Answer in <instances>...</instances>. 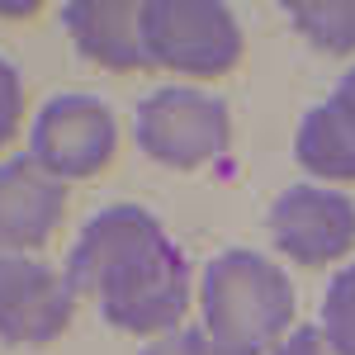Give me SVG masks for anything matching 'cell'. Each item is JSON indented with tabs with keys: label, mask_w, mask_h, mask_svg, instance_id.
<instances>
[{
	"label": "cell",
	"mask_w": 355,
	"mask_h": 355,
	"mask_svg": "<svg viewBox=\"0 0 355 355\" xmlns=\"http://www.w3.org/2000/svg\"><path fill=\"white\" fill-rule=\"evenodd\" d=\"M67 279L76 294H95L110 327L137 336L175 331L190 308V261L142 204H110L85 223Z\"/></svg>",
	"instance_id": "1"
},
{
	"label": "cell",
	"mask_w": 355,
	"mask_h": 355,
	"mask_svg": "<svg viewBox=\"0 0 355 355\" xmlns=\"http://www.w3.org/2000/svg\"><path fill=\"white\" fill-rule=\"evenodd\" d=\"M199 313L218 355H270L294 327V284L270 256L232 246L199 275Z\"/></svg>",
	"instance_id": "2"
},
{
	"label": "cell",
	"mask_w": 355,
	"mask_h": 355,
	"mask_svg": "<svg viewBox=\"0 0 355 355\" xmlns=\"http://www.w3.org/2000/svg\"><path fill=\"white\" fill-rule=\"evenodd\" d=\"M142 43L152 67L180 76H223L242 57V28L218 0H147Z\"/></svg>",
	"instance_id": "3"
},
{
	"label": "cell",
	"mask_w": 355,
	"mask_h": 355,
	"mask_svg": "<svg viewBox=\"0 0 355 355\" xmlns=\"http://www.w3.org/2000/svg\"><path fill=\"white\" fill-rule=\"evenodd\" d=\"M133 128L152 162L175 166V171H194V166L214 162L227 147L232 119H227V105L214 100V95L190 90V85H166V90H152L137 105Z\"/></svg>",
	"instance_id": "4"
},
{
	"label": "cell",
	"mask_w": 355,
	"mask_h": 355,
	"mask_svg": "<svg viewBox=\"0 0 355 355\" xmlns=\"http://www.w3.org/2000/svg\"><path fill=\"white\" fill-rule=\"evenodd\" d=\"M119 123L95 95H53L28 123V157L57 180H85L114 162Z\"/></svg>",
	"instance_id": "5"
},
{
	"label": "cell",
	"mask_w": 355,
	"mask_h": 355,
	"mask_svg": "<svg viewBox=\"0 0 355 355\" xmlns=\"http://www.w3.org/2000/svg\"><path fill=\"white\" fill-rule=\"evenodd\" d=\"M76 318V289L67 270L38 256H0V341L48 346Z\"/></svg>",
	"instance_id": "6"
},
{
	"label": "cell",
	"mask_w": 355,
	"mask_h": 355,
	"mask_svg": "<svg viewBox=\"0 0 355 355\" xmlns=\"http://www.w3.org/2000/svg\"><path fill=\"white\" fill-rule=\"evenodd\" d=\"M270 237L299 266H327L355 246V199L322 185H289L270 204Z\"/></svg>",
	"instance_id": "7"
},
{
	"label": "cell",
	"mask_w": 355,
	"mask_h": 355,
	"mask_svg": "<svg viewBox=\"0 0 355 355\" xmlns=\"http://www.w3.org/2000/svg\"><path fill=\"white\" fill-rule=\"evenodd\" d=\"M67 209V180L48 175L28 152L0 162V256L38 251Z\"/></svg>",
	"instance_id": "8"
},
{
	"label": "cell",
	"mask_w": 355,
	"mask_h": 355,
	"mask_svg": "<svg viewBox=\"0 0 355 355\" xmlns=\"http://www.w3.org/2000/svg\"><path fill=\"white\" fill-rule=\"evenodd\" d=\"M62 28L71 33L76 53L110 71L152 67L147 43H142V5L137 0H67Z\"/></svg>",
	"instance_id": "9"
},
{
	"label": "cell",
	"mask_w": 355,
	"mask_h": 355,
	"mask_svg": "<svg viewBox=\"0 0 355 355\" xmlns=\"http://www.w3.org/2000/svg\"><path fill=\"white\" fill-rule=\"evenodd\" d=\"M294 157L318 180H355V128L331 100L313 105L299 123Z\"/></svg>",
	"instance_id": "10"
},
{
	"label": "cell",
	"mask_w": 355,
	"mask_h": 355,
	"mask_svg": "<svg viewBox=\"0 0 355 355\" xmlns=\"http://www.w3.org/2000/svg\"><path fill=\"white\" fill-rule=\"evenodd\" d=\"M284 15L322 53H355V0H294V5H284Z\"/></svg>",
	"instance_id": "11"
},
{
	"label": "cell",
	"mask_w": 355,
	"mask_h": 355,
	"mask_svg": "<svg viewBox=\"0 0 355 355\" xmlns=\"http://www.w3.org/2000/svg\"><path fill=\"white\" fill-rule=\"evenodd\" d=\"M322 336L336 355H355V261L331 275L322 299Z\"/></svg>",
	"instance_id": "12"
},
{
	"label": "cell",
	"mask_w": 355,
	"mask_h": 355,
	"mask_svg": "<svg viewBox=\"0 0 355 355\" xmlns=\"http://www.w3.org/2000/svg\"><path fill=\"white\" fill-rule=\"evenodd\" d=\"M19 119H24V81H19V71L0 57V147L15 137Z\"/></svg>",
	"instance_id": "13"
},
{
	"label": "cell",
	"mask_w": 355,
	"mask_h": 355,
	"mask_svg": "<svg viewBox=\"0 0 355 355\" xmlns=\"http://www.w3.org/2000/svg\"><path fill=\"white\" fill-rule=\"evenodd\" d=\"M142 355H218V351L204 336V327H175V331H166V336H157V341H147Z\"/></svg>",
	"instance_id": "14"
},
{
	"label": "cell",
	"mask_w": 355,
	"mask_h": 355,
	"mask_svg": "<svg viewBox=\"0 0 355 355\" xmlns=\"http://www.w3.org/2000/svg\"><path fill=\"white\" fill-rule=\"evenodd\" d=\"M270 355H336L327 346V336H322V327H294L279 346H275Z\"/></svg>",
	"instance_id": "15"
},
{
	"label": "cell",
	"mask_w": 355,
	"mask_h": 355,
	"mask_svg": "<svg viewBox=\"0 0 355 355\" xmlns=\"http://www.w3.org/2000/svg\"><path fill=\"white\" fill-rule=\"evenodd\" d=\"M331 105L346 114V119H351V128H355V67L341 76V81H336V90H331Z\"/></svg>",
	"instance_id": "16"
},
{
	"label": "cell",
	"mask_w": 355,
	"mask_h": 355,
	"mask_svg": "<svg viewBox=\"0 0 355 355\" xmlns=\"http://www.w3.org/2000/svg\"><path fill=\"white\" fill-rule=\"evenodd\" d=\"M0 15H33V5H0Z\"/></svg>",
	"instance_id": "17"
}]
</instances>
